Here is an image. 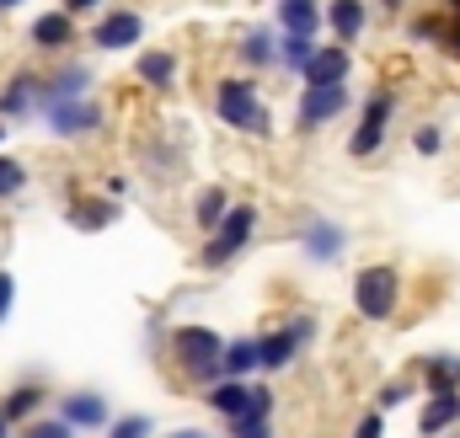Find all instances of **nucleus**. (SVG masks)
<instances>
[{"label":"nucleus","instance_id":"nucleus-27","mask_svg":"<svg viewBox=\"0 0 460 438\" xmlns=\"http://www.w3.org/2000/svg\"><path fill=\"white\" fill-rule=\"evenodd\" d=\"M108 438H150V423H145V417H123V423H113Z\"/></svg>","mask_w":460,"mask_h":438},{"label":"nucleus","instance_id":"nucleus-12","mask_svg":"<svg viewBox=\"0 0 460 438\" xmlns=\"http://www.w3.org/2000/svg\"><path fill=\"white\" fill-rule=\"evenodd\" d=\"M456 417H460V396H456V390H434V401L423 407L418 428H423V434H445V428H450Z\"/></svg>","mask_w":460,"mask_h":438},{"label":"nucleus","instance_id":"nucleus-16","mask_svg":"<svg viewBox=\"0 0 460 438\" xmlns=\"http://www.w3.org/2000/svg\"><path fill=\"white\" fill-rule=\"evenodd\" d=\"M262 364V342H230L226 347V374L230 380H241L246 369H257Z\"/></svg>","mask_w":460,"mask_h":438},{"label":"nucleus","instance_id":"nucleus-14","mask_svg":"<svg viewBox=\"0 0 460 438\" xmlns=\"http://www.w3.org/2000/svg\"><path fill=\"white\" fill-rule=\"evenodd\" d=\"M327 22H332V32H338V38H358V32H364V0H332V5H327Z\"/></svg>","mask_w":460,"mask_h":438},{"label":"nucleus","instance_id":"nucleus-22","mask_svg":"<svg viewBox=\"0 0 460 438\" xmlns=\"http://www.w3.org/2000/svg\"><path fill=\"white\" fill-rule=\"evenodd\" d=\"M199 224H204V230H220V224H226V193H220V188L204 193V204H199Z\"/></svg>","mask_w":460,"mask_h":438},{"label":"nucleus","instance_id":"nucleus-23","mask_svg":"<svg viewBox=\"0 0 460 438\" xmlns=\"http://www.w3.org/2000/svg\"><path fill=\"white\" fill-rule=\"evenodd\" d=\"M38 401H43V390H38V385H22V390H11V396H5V417H27Z\"/></svg>","mask_w":460,"mask_h":438},{"label":"nucleus","instance_id":"nucleus-29","mask_svg":"<svg viewBox=\"0 0 460 438\" xmlns=\"http://www.w3.org/2000/svg\"><path fill=\"white\" fill-rule=\"evenodd\" d=\"M230 438H268V423H230Z\"/></svg>","mask_w":460,"mask_h":438},{"label":"nucleus","instance_id":"nucleus-15","mask_svg":"<svg viewBox=\"0 0 460 438\" xmlns=\"http://www.w3.org/2000/svg\"><path fill=\"white\" fill-rule=\"evenodd\" d=\"M70 32H75V27H70V16H59V11L32 22V43H38V48H65V43H70Z\"/></svg>","mask_w":460,"mask_h":438},{"label":"nucleus","instance_id":"nucleus-7","mask_svg":"<svg viewBox=\"0 0 460 438\" xmlns=\"http://www.w3.org/2000/svg\"><path fill=\"white\" fill-rule=\"evenodd\" d=\"M311 337V321H295L289 331H273L268 342H262V369H284L289 358H295V347Z\"/></svg>","mask_w":460,"mask_h":438},{"label":"nucleus","instance_id":"nucleus-10","mask_svg":"<svg viewBox=\"0 0 460 438\" xmlns=\"http://www.w3.org/2000/svg\"><path fill=\"white\" fill-rule=\"evenodd\" d=\"M128 43H139V16L134 11H113V16L97 22V48H128Z\"/></svg>","mask_w":460,"mask_h":438},{"label":"nucleus","instance_id":"nucleus-13","mask_svg":"<svg viewBox=\"0 0 460 438\" xmlns=\"http://www.w3.org/2000/svg\"><path fill=\"white\" fill-rule=\"evenodd\" d=\"M59 412H65L70 428H102V423H108V401H102V396H70Z\"/></svg>","mask_w":460,"mask_h":438},{"label":"nucleus","instance_id":"nucleus-4","mask_svg":"<svg viewBox=\"0 0 460 438\" xmlns=\"http://www.w3.org/2000/svg\"><path fill=\"white\" fill-rule=\"evenodd\" d=\"M252 224H257V209H246V204H235V209L226 215V224L215 230V241L204 246V262H209V267H226L230 257H235V251L246 246V235H252Z\"/></svg>","mask_w":460,"mask_h":438},{"label":"nucleus","instance_id":"nucleus-25","mask_svg":"<svg viewBox=\"0 0 460 438\" xmlns=\"http://www.w3.org/2000/svg\"><path fill=\"white\" fill-rule=\"evenodd\" d=\"M108 219H113L108 204H75V224H81V230H102Z\"/></svg>","mask_w":460,"mask_h":438},{"label":"nucleus","instance_id":"nucleus-40","mask_svg":"<svg viewBox=\"0 0 460 438\" xmlns=\"http://www.w3.org/2000/svg\"><path fill=\"white\" fill-rule=\"evenodd\" d=\"M450 5H460V0H450Z\"/></svg>","mask_w":460,"mask_h":438},{"label":"nucleus","instance_id":"nucleus-33","mask_svg":"<svg viewBox=\"0 0 460 438\" xmlns=\"http://www.w3.org/2000/svg\"><path fill=\"white\" fill-rule=\"evenodd\" d=\"M353 438H380V417H364V423L353 428Z\"/></svg>","mask_w":460,"mask_h":438},{"label":"nucleus","instance_id":"nucleus-28","mask_svg":"<svg viewBox=\"0 0 460 438\" xmlns=\"http://www.w3.org/2000/svg\"><path fill=\"white\" fill-rule=\"evenodd\" d=\"M27 438H70V423H59V417H54V423H32Z\"/></svg>","mask_w":460,"mask_h":438},{"label":"nucleus","instance_id":"nucleus-38","mask_svg":"<svg viewBox=\"0 0 460 438\" xmlns=\"http://www.w3.org/2000/svg\"><path fill=\"white\" fill-rule=\"evenodd\" d=\"M385 5H402V0H385Z\"/></svg>","mask_w":460,"mask_h":438},{"label":"nucleus","instance_id":"nucleus-1","mask_svg":"<svg viewBox=\"0 0 460 438\" xmlns=\"http://www.w3.org/2000/svg\"><path fill=\"white\" fill-rule=\"evenodd\" d=\"M172 347H177V364H182L193 380H215V374H226V342H220L209 327H182Z\"/></svg>","mask_w":460,"mask_h":438},{"label":"nucleus","instance_id":"nucleus-19","mask_svg":"<svg viewBox=\"0 0 460 438\" xmlns=\"http://www.w3.org/2000/svg\"><path fill=\"white\" fill-rule=\"evenodd\" d=\"M305 246H311L316 257H338V246H343V230H338V224H316V230L305 235Z\"/></svg>","mask_w":460,"mask_h":438},{"label":"nucleus","instance_id":"nucleus-17","mask_svg":"<svg viewBox=\"0 0 460 438\" xmlns=\"http://www.w3.org/2000/svg\"><path fill=\"white\" fill-rule=\"evenodd\" d=\"M139 75H145L150 86H172L177 65H172V54H145V59H139Z\"/></svg>","mask_w":460,"mask_h":438},{"label":"nucleus","instance_id":"nucleus-35","mask_svg":"<svg viewBox=\"0 0 460 438\" xmlns=\"http://www.w3.org/2000/svg\"><path fill=\"white\" fill-rule=\"evenodd\" d=\"M450 43H456V48H460V22H456V27H450Z\"/></svg>","mask_w":460,"mask_h":438},{"label":"nucleus","instance_id":"nucleus-21","mask_svg":"<svg viewBox=\"0 0 460 438\" xmlns=\"http://www.w3.org/2000/svg\"><path fill=\"white\" fill-rule=\"evenodd\" d=\"M241 54H246V65H273V32H246Z\"/></svg>","mask_w":460,"mask_h":438},{"label":"nucleus","instance_id":"nucleus-26","mask_svg":"<svg viewBox=\"0 0 460 438\" xmlns=\"http://www.w3.org/2000/svg\"><path fill=\"white\" fill-rule=\"evenodd\" d=\"M311 59H316V54H311V38H289V43H284V65H289V70H305Z\"/></svg>","mask_w":460,"mask_h":438},{"label":"nucleus","instance_id":"nucleus-8","mask_svg":"<svg viewBox=\"0 0 460 438\" xmlns=\"http://www.w3.org/2000/svg\"><path fill=\"white\" fill-rule=\"evenodd\" d=\"M343 108H348L343 86H311L305 102H300V118H305V123H327V118H338Z\"/></svg>","mask_w":460,"mask_h":438},{"label":"nucleus","instance_id":"nucleus-2","mask_svg":"<svg viewBox=\"0 0 460 438\" xmlns=\"http://www.w3.org/2000/svg\"><path fill=\"white\" fill-rule=\"evenodd\" d=\"M396 267H364L358 278H353V305H358V316L364 321H385L391 311H396Z\"/></svg>","mask_w":460,"mask_h":438},{"label":"nucleus","instance_id":"nucleus-18","mask_svg":"<svg viewBox=\"0 0 460 438\" xmlns=\"http://www.w3.org/2000/svg\"><path fill=\"white\" fill-rule=\"evenodd\" d=\"M0 112H5V118H11V112H16V118H27V112H32V81L5 86V92H0Z\"/></svg>","mask_w":460,"mask_h":438},{"label":"nucleus","instance_id":"nucleus-9","mask_svg":"<svg viewBox=\"0 0 460 438\" xmlns=\"http://www.w3.org/2000/svg\"><path fill=\"white\" fill-rule=\"evenodd\" d=\"M279 27H284L289 38H311V32L322 27V5H316V0H284V5H279Z\"/></svg>","mask_w":460,"mask_h":438},{"label":"nucleus","instance_id":"nucleus-32","mask_svg":"<svg viewBox=\"0 0 460 438\" xmlns=\"http://www.w3.org/2000/svg\"><path fill=\"white\" fill-rule=\"evenodd\" d=\"M11 294H16V284H11V273H0V321H5V311H11Z\"/></svg>","mask_w":460,"mask_h":438},{"label":"nucleus","instance_id":"nucleus-34","mask_svg":"<svg viewBox=\"0 0 460 438\" xmlns=\"http://www.w3.org/2000/svg\"><path fill=\"white\" fill-rule=\"evenodd\" d=\"M65 5H70V11H86V5H97V0H65Z\"/></svg>","mask_w":460,"mask_h":438},{"label":"nucleus","instance_id":"nucleus-30","mask_svg":"<svg viewBox=\"0 0 460 438\" xmlns=\"http://www.w3.org/2000/svg\"><path fill=\"white\" fill-rule=\"evenodd\" d=\"M418 150L434 155V150H439V128H418Z\"/></svg>","mask_w":460,"mask_h":438},{"label":"nucleus","instance_id":"nucleus-31","mask_svg":"<svg viewBox=\"0 0 460 438\" xmlns=\"http://www.w3.org/2000/svg\"><path fill=\"white\" fill-rule=\"evenodd\" d=\"M402 401H407V385H385L380 390V407H402Z\"/></svg>","mask_w":460,"mask_h":438},{"label":"nucleus","instance_id":"nucleus-20","mask_svg":"<svg viewBox=\"0 0 460 438\" xmlns=\"http://www.w3.org/2000/svg\"><path fill=\"white\" fill-rule=\"evenodd\" d=\"M456 380H460V358H445V353L429 358V385H434V390H450Z\"/></svg>","mask_w":460,"mask_h":438},{"label":"nucleus","instance_id":"nucleus-5","mask_svg":"<svg viewBox=\"0 0 460 438\" xmlns=\"http://www.w3.org/2000/svg\"><path fill=\"white\" fill-rule=\"evenodd\" d=\"M385 118H391V92H375V97L364 102V118H358L348 150H353V155H375V150H380V134H385Z\"/></svg>","mask_w":460,"mask_h":438},{"label":"nucleus","instance_id":"nucleus-39","mask_svg":"<svg viewBox=\"0 0 460 438\" xmlns=\"http://www.w3.org/2000/svg\"><path fill=\"white\" fill-rule=\"evenodd\" d=\"M0 5H16V0H0Z\"/></svg>","mask_w":460,"mask_h":438},{"label":"nucleus","instance_id":"nucleus-11","mask_svg":"<svg viewBox=\"0 0 460 438\" xmlns=\"http://www.w3.org/2000/svg\"><path fill=\"white\" fill-rule=\"evenodd\" d=\"M343 75H348L343 48H316V59L305 65V81H311V86H343Z\"/></svg>","mask_w":460,"mask_h":438},{"label":"nucleus","instance_id":"nucleus-36","mask_svg":"<svg viewBox=\"0 0 460 438\" xmlns=\"http://www.w3.org/2000/svg\"><path fill=\"white\" fill-rule=\"evenodd\" d=\"M0 438H5V407H0Z\"/></svg>","mask_w":460,"mask_h":438},{"label":"nucleus","instance_id":"nucleus-37","mask_svg":"<svg viewBox=\"0 0 460 438\" xmlns=\"http://www.w3.org/2000/svg\"><path fill=\"white\" fill-rule=\"evenodd\" d=\"M177 438H204V434H177Z\"/></svg>","mask_w":460,"mask_h":438},{"label":"nucleus","instance_id":"nucleus-3","mask_svg":"<svg viewBox=\"0 0 460 438\" xmlns=\"http://www.w3.org/2000/svg\"><path fill=\"white\" fill-rule=\"evenodd\" d=\"M215 102H220V118H226L230 128H252V134H262V128H268L262 97H257L246 81H226V86L215 92Z\"/></svg>","mask_w":460,"mask_h":438},{"label":"nucleus","instance_id":"nucleus-24","mask_svg":"<svg viewBox=\"0 0 460 438\" xmlns=\"http://www.w3.org/2000/svg\"><path fill=\"white\" fill-rule=\"evenodd\" d=\"M22 188H27V166L11 161V155H0V198L5 193H22Z\"/></svg>","mask_w":460,"mask_h":438},{"label":"nucleus","instance_id":"nucleus-6","mask_svg":"<svg viewBox=\"0 0 460 438\" xmlns=\"http://www.w3.org/2000/svg\"><path fill=\"white\" fill-rule=\"evenodd\" d=\"M49 123H54L59 134H86V128L102 123V108L86 102V97H75V102H49Z\"/></svg>","mask_w":460,"mask_h":438}]
</instances>
